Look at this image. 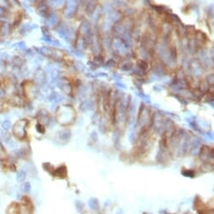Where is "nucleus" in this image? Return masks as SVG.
Wrapping results in <instances>:
<instances>
[{"instance_id": "nucleus-1", "label": "nucleus", "mask_w": 214, "mask_h": 214, "mask_svg": "<svg viewBox=\"0 0 214 214\" xmlns=\"http://www.w3.org/2000/svg\"><path fill=\"white\" fill-rule=\"evenodd\" d=\"M41 53L45 57L51 58L55 61H58L62 59L63 52L61 50H58L57 48H52V47H47V46H43L40 48Z\"/></svg>"}, {"instance_id": "nucleus-2", "label": "nucleus", "mask_w": 214, "mask_h": 214, "mask_svg": "<svg viewBox=\"0 0 214 214\" xmlns=\"http://www.w3.org/2000/svg\"><path fill=\"white\" fill-rule=\"evenodd\" d=\"M27 125V121L25 120H21V121H17L15 125L14 126V129L13 132L15 133V135L19 138H22L23 137L25 136V127Z\"/></svg>"}, {"instance_id": "nucleus-3", "label": "nucleus", "mask_w": 214, "mask_h": 214, "mask_svg": "<svg viewBox=\"0 0 214 214\" xmlns=\"http://www.w3.org/2000/svg\"><path fill=\"white\" fill-rule=\"evenodd\" d=\"M78 4L77 0H68L67 5L65 6L64 14L66 17H71L76 14L78 10Z\"/></svg>"}, {"instance_id": "nucleus-4", "label": "nucleus", "mask_w": 214, "mask_h": 214, "mask_svg": "<svg viewBox=\"0 0 214 214\" xmlns=\"http://www.w3.org/2000/svg\"><path fill=\"white\" fill-rule=\"evenodd\" d=\"M45 78H46V75H45V72L43 70L40 69V68H38L36 70V73L34 75V79H35L36 84L42 85L43 83H45Z\"/></svg>"}, {"instance_id": "nucleus-5", "label": "nucleus", "mask_w": 214, "mask_h": 214, "mask_svg": "<svg viewBox=\"0 0 214 214\" xmlns=\"http://www.w3.org/2000/svg\"><path fill=\"white\" fill-rule=\"evenodd\" d=\"M58 20H59V17L57 14H50L46 17V24H47L48 27H56L58 24Z\"/></svg>"}, {"instance_id": "nucleus-6", "label": "nucleus", "mask_w": 214, "mask_h": 214, "mask_svg": "<svg viewBox=\"0 0 214 214\" xmlns=\"http://www.w3.org/2000/svg\"><path fill=\"white\" fill-rule=\"evenodd\" d=\"M11 30L12 27L10 24H8V22H3V24L0 26V34L3 36H9L11 33Z\"/></svg>"}, {"instance_id": "nucleus-7", "label": "nucleus", "mask_w": 214, "mask_h": 214, "mask_svg": "<svg viewBox=\"0 0 214 214\" xmlns=\"http://www.w3.org/2000/svg\"><path fill=\"white\" fill-rule=\"evenodd\" d=\"M0 8L4 9L5 11H8L12 8V5L9 0H0Z\"/></svg>"}, {"instance_id": "nucleus-8", "label": "nucleus", "mask_w": 214, "mask_h": 214, "mask_svg": "<svg viewBox=\"0 0 214 214\" xmlns=\"http://www.w3.org/2000/svg\"><path fill=\"white\" fill-rule=\"evenodd\" d=\"M25 177H26V174L24 171L18 172L17 175H16V180H17L18 182H23Z\"/></svg>"}, {"instance_id": "nucleus-9", "label": "nucleus", "mask_w": 214, "mask_h": 214, "mask_svg": "<svg viewBox=\"0 0 214 214\" xmlns=\"http://www.w3.org/2000/svg\"><path fill=\"white\" fill-rule=\"evenodd\" d=\"M30 188H31V186H30V184L29 182H25L21 186V190L25 193L29 192L30 190Z\"/></svg>"}, {"instance_id": "nucleus-10", "label": "nucleus", "mask_w": 214, "mask_h": 214, "mask_svg": "<svg viewBox=\"0 0 214 214\" xmlns=\"http://www.w3.org/2000/svg\"><path fill=\"white\" fill-rule=\"evenodd\" d=\"M138 66L140 67V68L141 70H145L148 68V63H146L145 61L140 60L138 62Z\"/></svg>"}, {"instance_id": "nucleus-11", "label": "nucleus", "mask_w": 214, "mask_h": 214, "mask_svg": "<svg viewBox=\"0 0 214 214\" xmlns=\"http://www.w3.org/2000/svg\"><path fill=\"white\" fill-rule=\"evenodd\" d=\"M89 9V10H87L86 12H87V14H88V12H89V14H92V12H93V10L95 9V3H94V2L93 1H90L89 3H88V5H87V8H86V9Z\"/></svg>"}, {"instance_id": "nucleus-12", "label": "nucleus", "mask_w": 214, "mask_h": 214, "mask_svg": "<svg viewBox=\"0 0 214 214\" xmlns=\"http://www.w3.org/2000/svg\"><path fill=\"white\" fill-rule=\"evenodd\" d=\"M48 2H49V4L51 6L58 7L61 3L62 0H48Z\"/></svg>"}, {"instance_id": "nucleus-13", "label": "nucleus", "mask_w": 214, "mask_h": 214, "mask_svg": "<svg viewBox=\"0 0 214 214\" xmlns=\"http://www.w3.org/2000/svg\"><path fill=\"white\" fill-rule=\"evenodd\" d=\"M11 126H12V124H11L10 121H8V120L3 121V124H2V127H3L4 130H6V131H8L9 129H10Z\"/></svg>"}, {"instance_id": "nucleus-14", "label": "nucleus", "mask_w": 214, "mask_h": 214, "mask_svg": "<svg viewBox=\"0 0 214 214\" xmlns=\"http://www.w3.org/2000/svg\"><path fill=\"white\" fill-rule=\"evenodd\" d=\"M14 47L22 50V49L25 48V43L24 41H19L18 43H15V45H14Z\"/></svg>"}, {"instance_id": "nucleus-15", "label": "nucleus", "mask_w": 214, "mask_h": 214, "mask_svg": "<svg viewBox=\"0 0 214 214\" xmlns=\"http://www.w3.org/2000/svg\"><path fill=\"white\" fill-rule=\"evenodd\" d=\"M115 65H116V63L113 60H112V59L107 63V66H108L109 68H113V67H115Z\"/></svg>"}, {"instance_id": "nucleus-16", "label": "nucleus", "mask_w": 214, "mask_h": 214, "mask_svg": "<svg viewBox=\"0 0 214 214\" xmlns=\"http://www.w3.org/2000/svg\"><path fill=\"white\" fill-rule=\"evenodd\" d=\"M7 11H5L4 9H3L2 8H0V19L2 18V17H3V16H5V15H7Z\"/></svg>"}, {"instance_id": "nucleus-17", "label": "nucleus", "mask_w": 214, "mask_h": 214, "mask_svg": "<svg viewBox=\"0 0 214 214\" xmlns=\"http://www.w3.org/2000/svg\"><path fill=\"white\" fill-rule=\"evenodd\" d=\"M12 1H13V2H15V3H16V4H18V5H20V4H21L20 2H19V0H12Z\"/></svg>"}, {"instance_id": "nucleus-18", "label": "nucleus", "mask_w": 214, "mask_h": 214, "mask_svg": "<svg viewBox=\"0 0 214 214\" xmlns=\"http://www.w3.org/2000/svg\"><path fill=\"white\" fill-rule=\"evenodd\" d=\"M2 134H3V133H2V130L0 129V136H2Z\"/></svg>"}, {"instance_id": "nucleus-19", "label": "nucleus", "mask_w": 214, "mask_h": 214, "mask_svg": "<svg viewBox=\"0 0 214 214\" xmlns=\"http://www.w3.org/2000/svg\"><path fill=\"white\" fill-rule=\"evenodd\" d=\"M28 1H30V2H34V1H36V0H28Z\"/></svg>"}, {"instance_id": "nucleus-20", "label": "nucleus", "mask_w": 214, "mask_h": 214, "mask_svg": "<svg viewBox=\"0 0 214 214\" xmlns=\"http://www.w3.org/2000/svg\"><path fill=\"white\" fill-rule=\"evenodd\" d=\"M83 2H86V1H88V0H82Z\"/></svg>"}, {"instance_id": "nucleus-21", "label": "nucleus", "mask_w": 214, "mask_h": 214, "mask_svg": "<svg viewBox=\"0 0 214 214\" xmlns=\"http://www.w3.org/2000/svg\"><path fill=\"white\" fill-rule=\"evenodd\" d=\"M0 79H1V77H0Z\"/></svg>"}, {"instance_id": "nucleus-22", "label": "nucleus", "mask_w": 214, "mask_h": 214, "mask_svg": "<svg viewBox=\"0 0 214 214\" xmlns=\"http://www.w3.org/2000/svg\"><path fill=\"white\" fill-rule=\"evenodd\" d=\"M40 1H42V0H40Z\"/></svg>"}]
</instances>
